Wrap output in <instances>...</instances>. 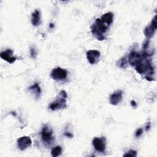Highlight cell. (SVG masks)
Returning <instances> with one entry per match:
<instances>
[{"label": "cell", "instance_id": "cell-1", "mask_svg": "<svg viewBox=\"0 0 157 157\" xmlns=\"http://www.w3.org/2000/svg\"><path fill=\"white\" fill-rule=\"evenodd\" d=\"M107 30V26L100 18L96 19L95 23L91 26V31L93 35L99 40L105 39L104 33Z\"/></svg>", "mask_w": 157, "mask_h": 157}, {"label": "cell", "instance_id": "cell-2", "mask_svg": "<svg viewBox=\"0 0 157 157\" xmlns=\"http://www.w3.org/2000/svg\"><path fill=\"white\" fill-rule=\"evenodd\" d=\"M67 98V93L64 90H62L58 94L56 101L52 102L49 108L52 110H56L58 109H62L66 107V98Z\"/></svg>", "mask_w": 157, "mask_h": 157}, {"label": "cell", "instance_id": "cell-3", "mask_svg": "<svg viewBox=\"0 0 157 157\" xmlns=\"http://www.w3.org/2000/svg\"><path fill=\"white\" fill-rule=\"evenodd\" d=\"M53 132L52 129L48 124H45L43 126L41 131V138L42 140L45 144H50L54 139Z\"/></svg>", "mask_w": 157, "mask_h": 157}, {"label": "cell", "instance_id": "cell-4", "mask_svg": "<svg viewBox=\"0 0 157 157\" xmlns=\"http://www.w3.org/2000/svg\"><path fill=\"white\" fill-rule=\"evenodd\" d=\"M50 75L52 78L55 80H64L67 76V72L66 69L61 67H56L52 70Z\"/></svg>", "mask_w": 157, "mask_h": 157}, {"label": "cell", "instance_id": "cell-5", "mask_svg": "<svg viewBox=\"0 0 157 157\" xmlns=\"http://www.w3.org/2000/svg\"><path fill=\"white\" fill-rule=\"evenodd\" d=\"M93 145L95 150L99 152H104L106 148L105 138L104 137H95L93 140Z\"/></svg>", "mask_w": 157, "mask_h": 157}, {"label": "cell", "instance_id": "cell-6", "mask_svg": "<svg viewBox=\"0 0 157 157\" xmlns=\"http://www.w3.org/2000/svg\"><path fill=\"white\" fill-rule=\"evenodd\" d=\"M86 55L89 63L91 64H95L99 61L101 53L96 50H90L86 52Z\"/></svg>", "mask_w": 157, "mask_h": 157}, {"label": "cell", "instance_id": "cell-7", "mask_svg": "<svg viewBox=\"0 0 157 157\" xmlns=\"http://www.w3.org/2000/svg\"><path fill=\"white\" fill-rule=\"evenodd\" d=\"M17 144L20 150H25L32 144L31 139L28 136H23L17 139Z\"/></svg>", "mask_w": 157, "mask_h": 157}, {"label": "cell", "instance_id": "cell-8", "mask_svg": "<svg viewBox=\"0 0 157 157\" xmlns=\"http://www.w3.org/2000/svg\"><path fill=\"white\" fill-rule=\"evenodd\" d=\"M123 98V93L121 90H117L112 94L109 97V102L113 105H117L120 102Z\"/></svg>", "mask_w": 157, "mask_h": 157}, {"label": "cell", "instance_id": "cell-9", "mask_svg": "<svg viewBox=\"0 0 157 157\" xmlns=\"http://www.w3.org/2000/svg\"><path fill=\"white\" fill-rule=\"evenodd\" d=\"M0 56L2 59L10 64L13 63L16 60V58L13 56V50L10 49H7L6 51L2 52L0 53Z\"/></svg>", "mask_w": 157, "mask_h": 157}, {"label": "cell", "instance_id": "cell-10", "mask_svg": "<svg viewBox=\"0 0 157 157\" xmlns=\"http://www.w3.org/2000/svg\"><path fill=\"white\" fill-rule=\"evenodd\" d=\"M31 23L34 26L40 24V13L38 10H35L31 14Z\"/></svg>", "mask_w": 157, "mask_h": 157}, {"label": "cell", "instance_id": "cell-11", "mask_svg": "<svg viewBox=\"0 0 157 157\" xmlns=\"http://www.w3.org/2000/svg\"><path fill=\"white\" fill-rule=\"evenodd\" d=\"M113 14L112 12H107L101 16V20L107 25H110L113 22Z\"/></svg>", "mask_w": 157, "mask_h": 157}, {"label": "cell", "instance_id": "cell-12", "mask_svg": "<svg viewBox=\"0 0 157 157\" xmlns=\"http://www.w3.org/2000/svg\"><path fill=\"white\" fill-rule=\"evenodd\" d=\"M29 90L33 93H34V96H36V98L37 99H39L40 98V93H41V90H40V88L37 83H34L33 85H31L29 88Z\"/></svg>", "mask_w": 157, "mask_h": 157}, {"label": "cell", "instance_id": "cell-13", "mask_svg": "<svg viewBox=\"0 0 157 157\" xmlns=\"http://www.w3.org/2000/svg\"><path fill=\"white\" fill-rule=\"evenodd\" d=\"M156 29L155 27H153L151 24L148 25V26H146V28L144 29V34L145 37L149 39L151 37H152L155 33Z\"/></svg>", "mask_w": 157, "mask_h": 157}, {"label": "cell", "instance_id": "cell-14", "mask_svg": "<svg viewBox=\"0 0 157 157\" xmlns=\"http://www.w3.org/2000/svg\"><path fill=\"white\" fill-rule=\"evenodd\" d=\"M61 153H62V148L59 145L53 147L51 150V155L53 157H56L60 155Z\"/></svg>", "mask_w": 157, "mask_h": 157}, {"label": "cell", "instance_id": "cell-15", "mask_svg": "<svg viewBox=\"0 0 157 157\" xmlns=\"http://www.w3.org/2000/svg\"><path fill=\"white\" fill-rule=\"evenodd\" d=\"M127 64H128V61L125 57H123L118 61L117 66H118V67L121 68H125L126 67Z\"/></svg>", "mask_w": 157, "mask_h": 157}, {"label": "cell", "instance_id": "cell-16", "mask_svg": "<svg viewBox=\"0 0 157 157\" xmlns=\"http://www.w3.org/2000/svg\"><path fill=\"white\" fill-rule=\"evenodd\" d=\"M137 156V152L135 150H130L128 152H126L125 154L123 155V156H131L134 157Z\"/></svg>", "mask_w": 157, "mask_h": 157}, {"label": "cell", "instance_id": "cell-17", "mask_svg": "<svg viewBox=\"0 0 157 157\" xmlns=\"http://www.w3.org/2000/svg\"><path fill=\"white\" fill-rule=\"evenodd\" d=\"M37 50L36 49V48L34 47H32L30 49V54H31V56L32 58H36V56H37Z\"/></svg>", "mask_w": 157, "mask_h": 157}, {"label": "cell", "instance_id": "cell-18", "mask_svg": "<svg viewBox=\"0 0 157 157\" xmlns=\"http://www.w3.org/2000/svg\"><path fill=\"white\" fill-rule=\"evenodd\" d=\"M151 25L155 27V28H157V25H156V16H155L153 17V18L152 19L151 21Z\"/></svg>", "mask_w": 157, "mask_h": 157}, {"label": "cell", "instance_id": "cell-19", "mask_svg": "<svg viewBox=\"0 0 157 157\" xmlns=\"http://www.w3.org/2000/svg\"><path fill=\"white\" fill-rule=\"evenodd\" d=\"M142 133H143V129L142 128H139L137 130L135 136H136V137H139Z\"/></svg>", "mask_w": 157, "mask_h": 157}, {"label": "cell", "instance_id": "cell-20", "mask_svg": "<svg viewBox=\"0 0 157 157\" xmlns=\"http://www.w3.org/2000/svg\"><path fill=\"white\" fill-rule=\"evenodd\" d=\"M64 134V136H66V137H70V138H72V137H73V135H72V134H71L70 132H65Z\"/></svg>", "mask_w": 157, "mask_h": 157}, {"label": "cell", "instance_id": "cell-21", "mask_svg": "<svg viewBox=\"0 0 157 157\" xmlns=\"http://www.w3.org/2000/svg\"><path fill=\"white\" fill-rule=\"evenodd\" d=\"M131 106H132V107H136V106H137V103H136V102L135 101L132 100V101H131Z\"/></svg>", "mask_w": 157, "mask_h": 157}, {"label": "cell", "instance_id": "cell-22", "mask_svg": "<svg viewBox=\"0 0 157 157\" xmlns=\"http://www.w3.org/2000/svg\"><path fill=\"white\" fill-rule=\"evenodd\" d=\"M150 126H151V124H150V122H148V123L147 124V125L145 127V130L146 131H148L150 129Z\"/></svg>", "mask_w": 157, "mask_h": 157}, {"label": "cell", "instance_id": "cell-23", "mask_svg": "<svg viewBox=\"0 0 157 157\" xmlns=\"http://www.w3.org/2000/svg\"><path fill=\"white\" fill-rule=\"evenodd\" d=\"M50 27L51 28H53V27H54V25H53V23H50Z\"/></svg>", "mask_w": 157, "mask_h": 157}]
</instances>
